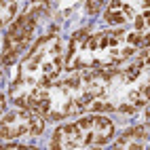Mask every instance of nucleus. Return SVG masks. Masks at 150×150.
I'll list each match as a JSON object with an SVG mask.
<instances>
[{
  "label": "nucleus",
  "instance_id": "f257e3e1",
  "mask_svg": "<svg viewBox=\"0 0 150 150\" xmlns=\"http://www.w3.org/2000/svg\"><path fill=\"white\" fill-rule=\"evenodd\" d=\"M108 70H81L55 78L28 99L23 108L40 112L47 121H62L78 114L102 112V99L106 93Z\"/></svg>",
  "mask_w": 150,
  "mask_h": 150
},
{
  "label": "nucleus",
  "instance_id": "f03ea898",
  "mask_svg": "<svg viewBox=\"0 0 150 150\" xmlns=\"http://www.w3.org/2000/svg\"><path fill=\"white\" fill-rule=\"evenodd\" d=\"M150 47V36L133 30L108 28L99 32H76L66 49V72L112 70Z\"/></svg>",
  "mask_w": 150,
  "mask_h": 150
},
{
  "label": "nucleus",
  "instance_id": "7ed1b4c3",
  "mask_svg": "<svg viewBox=\"0 0 150 150\" xmlns=\"http://www.w3.org/2000/svg\"><path fill=\"white\" fill-rule=\"evenodd\" d=\"M66 66L64 40L57 32L42 34L30 47V51L19 59L15 76L11 81L8 97L15 106H25L28 99L40 89L59 78Z\"/></svg>",
  "mask_w": 150,
  "mask_h": 150
},
{
  "label": "nucleus",
  "instance_id": "20e7f679",
  "mask_svg": "<svg viewBox=\"0 0 150 150\" xmlns=\"http://www.w3.org/2000/svg\"><path fill=\"white\" fill-rule=\"evenodd\" d=\"M150 99V47L142 49L125 68H112L106 76L102 112L133 114Z\"/></svg>",
  "mask_w": 150,
  "mask_h": 150
},
{
  "label": "nucleus",
  "instance_id": "39448f33",
  "mask_svg": "<svg viewBox=\"0 0 150 150\" xmlns=\"http://www.w3.org/2000/svg\"><path fill=\"white\" fill-rule=\"evenodd\" d=\"M114 135V123L104 112H91L74 123H66L55 129L51 137V150H81L106 146Z\"/></svg>",
  "mask_w": 150,
  "mask_h": 150
},
{
  "label": "nucleus",
  "instance_id": "423d86ee",
  "mask_svg": "<svg viewBox=\"0 0 150 150\" xmlns=\"http://www.w3.org/2000/svg\"><path fill=\"white\" fill-rule=\"evenodd\" d=\"M49 17H51V4L47 0H34L23 8V13L11 25H6L2 42V64L6 68L13 66L19 57H23L30 51V47L34 45L36 32Z\"/></svg>",
  "mask_w": 150,
  "mask_h": 150
},
{
  "label": "nucleus",
  "instance_id": "0eeeda50",
  "mask_svg": "<svg viewBox=\"0 0 150 150\" xmlns=\"http://www.w3.org/2000/svg\"><path fill=\"white\" fill-rule=\"evenodd\" d=\"M104 23L150 36V0H110L104 11Z\"/></svg>",
  "mask_w": 150,
  "mask_h": 150
},
{
  "label": "nucleus",
  "instance_id": "6e6552de",
  "mask_svg": "<svg viewBox=\"0 0 150 150\" xmlns=\"http://www.w3.org/2000/svg\"><path fill=\"white\" fill-rule=\"evenodd\" d=\"M47 118L32 108L17 106L13 110H4L2 114V139H21V137H38L45 131Z\"/></svg>",
  "mask_w": 150,
  "mask_h": 150
},
{
  "label": "nucleus",
  "instance_id": "1a4fd4ad",
  "mask_svg": "<svg viewBox=\"0 0 150 150\" xmlns=\"http://www.w3.org/2000/svg\"><path fill=\"white\" fill-rule=\"evenodd\" d=\"M114 148L121 150H142L150 146V125H137L127 129L123 135H118V139L112 144Z\"/></svg>",
  "mask_w": 150,
  "mask_h": 150
},
{
  "label": "nucleus",
  "instance_id": "9d476101",
  "mask_svg": "<svg viewBox=\"0 0 150 150\" xmlns=\"http://www.w3.org/2000/svg\"><path fill=\"white\" fill-rule=\"evenodd\" d=\"M17 15V0H2V25H11Z\"/></svg>",
  "mask_w": 150,
  "mask_h": 150
},
{
  "label": "nucleus",
  "instance_id": "9b49d317",
  "mask_svg": "<svg viewBox=\"0 0 150 150\" xmlns=\"http://www.w3.org/2000/svg\"><path fill=\"white\" fill-rule=\"evenodd\" d=\"M110 4V0H87V4H85V11L89 13V15H95V13H99L104 6H108Z\"/></svg>",
  "mask_w": 150,
  "mask_h": 150
},
{
  "label": "nucleus",
  "instance_id": "f8f14e48",
  "mask_svg": "<svg viewBox=\"0 0 150 150\" xmlns=\"http://www.w3.org/2000/svg\"><path fill=\"white\" fill-rule=\"evenodd\" d=\"M144 118H146V125H150V99H148V104L144 106Z\"/></svg>",
  "mask_w": 150,
  "mask_h": 150
}]
</instances>
